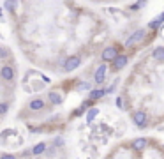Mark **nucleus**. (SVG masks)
<instances>
[{
    "mask_svg": "<svg viewBox=\"0 0 164 159\" xmlns=\"http://www.w3.org/2000/svg\"><path fill=\"white\" fill-rule=\"evenodd\" d=\"M152 55H154V58H155V60H159V62H161V60H164V48H155Z\"/></svg>",
    "mask_w": 164,
    "mask_h": 159,
    "instance_id": "10",
    "label": "nucleus"
},
{
    "mask_svg": "<svg viewBox=\"0 0 164 159\" xmlns=\"http://www.w3.org/2000/svg\"><path fill=\"white\" fill-rule=\"evenodd\" d=\"M161 21H164V14H161L157 20H154V21L150 23V29H157V25H159Z\"/></svg>",
    "mask_w": 164,
    "mask_h": 159,
    "instance_id": "14",
    "label": "nucleus"
},
{
    "mask_svg": "<svg viewBox=\"0 0 164 159\" xmlns=\"http://www.w3.org/2000/svg\"><path fill=\"white\" fill-rule=\"evenodd\" d=\"M132 120H134L136 126L143 127V126L147 124V113H145V111H136L134 115H132Z\"/></svg>",
    "mask_w": 164,
    "mask_h": 159,
    "instance_id": "4",
    "label": "nucleus"
},
{
    "mask_svg": "<svg viewBox=\"0 0 164 159\" xmlns=\"http://www.w3.org/2000/svg\"><path fill=\"white\" fill-rule=\"evenodd\" d=\"M6 111H7V104H6V103H0V115L6 113Z\"/></svg>",
    "mask_w": 164,
    "mask_h": 159,
    "instance_id": "16",
    "label": "nucleus"
},
{
    "mask_svg": "<svg viewBox=\"0 0 164 159\" xmlns=\"http://www.w3.org/2000/svg\"><path fill=\"white\" fill-rule=\"evenodd\" d=\"M79 64H81V58H79L78 55H72V57H69L64 62V69L65 71H74Z\"/></svg>",
    "mask_w": 164,
    "mask_h": 159,
    "instance_id": "1",
    "label": "nucleus"
},
{
    "mask_svg": "<svg viewBox=\"0 0 164 159\" xmlns=\"http://www.w3.org/2000/svg\"><path fill=\"white\" fill-rule=\"evenodd\" d=\"M95 115H97V110H95V108L90 110V113H88V120H92V118H93Z\"/></svg>",
    "mask_w": 164,
    "mask_h": 159,
    "instance_id": "17",
    "label": "nucleus"
},
{
    "mask_svg": "<svg viewBox=\"0 0 164 159\" xmlns=\"http://www.w3.org/2000/svg\"><path fill=\"white\" fill-rule=\"evenodd\" d=\"M0 159H16V157L13 156V154H4V156H2Z\"/></svg>",
    "mask_w": 164,
    "mask_h": 159,
    "instance_id": "19",
    "label": "nucleus"
},
{
    "mask_svg": "<svg viewBox=\"0 0 164 159\" xmlns=\"http://www.w3.org/2000/svg\"><path fill=\"white\" fill-rule=\"evenodd\" d=\"M147 143H148V142H147V138H138V140L132 142V147H134L136 150H143V149L147 147Z\"/></svg>",
    "mask_w": 164,
    "mask_h": 159,
    "instance_id": "8",
    "label": "nucleus"
},
{
    "mask_svg": "<svg viewBox=\"0 0 164 159\" xmlns=\"http://www.w3.org/2000/svg\"><path fill=\"white\" fill-rule=\"evenodd\" d=\"M6 7H7V9H14L16 7V2H7V4H6Z\"/></svg>",
    "mask_w": 164,
    "mask_h": 159,
    "instance_id": "18",
    "label": "nucleus"
},
{
    "mask_svg": "<svg viewBox=\"0 0 164 159\" xmlns=\"http://www.w3.org/2000/svg\"><path fill=\"white\" fill-rule=\"evenodd\" d=\"M118 57V53H116V48H113V46H109V48H106V50L102 51V60H106V62H115V58Z\"/></svg>",
    "mask_w": 164,
    "mask_h": 159,
    "instance_id": "3",
    "label": "nucleus"
},
{
    "mask_svg": "<svg viewBox=\"0 0 164 159\" xmlns=\"http://www.w3.org/2000/svg\"><path fill=\"white\" fill-rule=\"evenodd\" d=\"M43 106H44V101H43V99H34V101H30V110H34V111L41 110Z\"/></svg>",
    "mask_w": 164,
    "mask_h": 159,
    "instance_id": "9",
    "label": "nucleus"
},
{
    "mask_svg": "<svg viewBox=\"0 0 164 159\" xmlns=\"http://www.w3.org/2000/svg\"><path fill=\"white\" fill-rule=\"evenodd\" d=\"M145 36H147V34H145V30H138V32H134V34L127 39L125 46H129V48H131V46H134V44L141 43L143 39H145Z\"/></svg>",
    "mask_w": 164,
    "mask_h": 159,
    "instance_id": "2",
    "label": "nucleus"
},
{
    "mask_svg": "<svg viewBox=\"0 0 164 159\" xmlns=\"http://www.w3.org/2000/svg\"><path fill=\"white\" fill-rule=\"evenodd\" d=\"M48 97H50V101L53 103V104H60V103H62V97H60V94H57V92H51Z\"/></svg>",
    "mask_w": 164,
    "mask_h": 159,
    "instance_id": "11",
    "label": "nucleus"
},
{
    "mask_svg": "<svg viewBox=\"0 0 164 159\" xmlns=\"http://www.w3.org/2000/svg\"><path fill=\"white\" fill-rule=\"evenodd\" d=\"M104 94H106V90H93L92 94H90V99H99Z\"/></svg>",
    "mask_w": 164,
    "mask_h": 159,
    "instance_id": "13",
    "label": "nucleus"
},
{
    "mask_svg": "<svg viewBox=\"0 0 164 159\" xmlns=\"http://www.w3.org/2000/svg\"><path fill=\"white\" fill-rule=\"evenodd\" d=\"M6 57H9V50H6V48L0 46V58H6Z\"/></svg>",
    "mask_w": 164,
    "mask_h": 159,
    "instance_id": "15",
    "label": "nucleus"
},
{
    "mask_svg": "<svg viewBox=\"0 0 164 159\" xmlns=\"http://www.w3.org/2000/svg\"><path fill=\"white\" fill-rule=\"evenodd\" d=\"M2 78L11 81V80L14 78V69H13L11 65H4V67H2Z\"/></svg>",
    "mask_w": 164,
    "mask_h": 159,
    "instance_id": "6",
    "label": "nucleus"
},
{
    "mask_svg": "<svg viewBox=\"0 0 164 159\" xmlns=\"http://www.w3.org/2000/svg\"><path fill=\"white\" fill-rule=\"evenodd\" d=\"M44 149H46V145L44 143H39V145H36V147H34V150H32V154H43L44 152Z\"/></svg>",
    "mask_w": 164,
    "mask_h": 159,
    "instance_id": "12",
    "label": "nucleus"
},
{
    "mask_svg": "<svg viewBox=\"0 0 164 159\" xmlns=\"http://www.w3.org/2000/svg\"><path fill=\"white\" fill-rule=\"evenodd\" d=\"M106 71H108L106 65H101V67H97V71H95V74H93L95 83H102V80H104V76H106Z\"/></svg>",
    "mask_w": 164,
    "mask_h": 159,
    "instance_id": "5",
    "label": "nucleus"
},
{
    "mask_svg": "<svg viewBox=\"0 0 164 159\" xmlns=\"http://www.w3.org/2000/svg\"><path fill=\"white\" fill-rule=\"evenodd\" d=\"M127 64V55H118V57L115 58V62H113V69H122L124 65Z\"/></svg>",
    "mask_w": 164,
    "mask_h": 159,
    "instance_id": "7",
    "label": "nucleus"
}]
</instances>
